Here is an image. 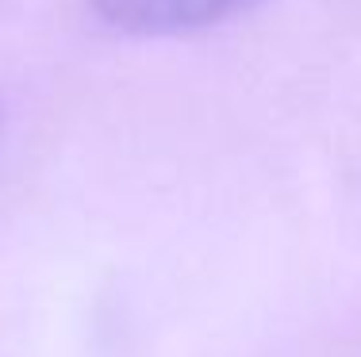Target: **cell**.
<instances>
[{
  "instance_id": "6da1fadb",
  "label": "cell",
  "mask_w": 361,
  "mask_h": 357,
  "mask_svg": "<svg viewBox=\"0 0 361 357\" xmlns=\"http://www.w3.org/2000/svg\"><path fill=\"white\" fill-rule=\"evenodd\" d=\"M250 4L257 0H92L100 20L131 35H185Z\"/></svg>"
}]
</instances>
